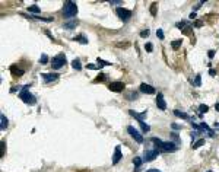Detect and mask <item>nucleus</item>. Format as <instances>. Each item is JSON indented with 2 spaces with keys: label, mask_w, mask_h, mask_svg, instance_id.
Masks as SVG:
<instances>
[{
  "label": "nucleus",
  "mask_w": 219,
  "mask_h": 172,
  "mask_svg": "<svg viewBox=\"0 0 219 172\" xmlns=\"http://www.w3.org/2000/svg\"><path fill=\"white\" fill-rule=\"evenodd\" d=\"M152 142L156 144V147H159V149L164 150V152H175L177 150V144L172 143V142H162V140L156 139V137H153Z\"/></svg>",
  "instance_id": "obj_1"
},
{
  "label": "nucleus",
  "mask_w": 219,
  "mask_h": 172,
  "mask_svg": "<svg viewBox=\"0 0 219 172\" xmlns=\"http://www.w3.org/2000/svg\"><path fill=\"white\" fill-rule=\"evenodd\" d=\"M78 13V4L73 3V2H66L64 3V7H63V15L64 18H73V16H76Z\"/></svg>",
  "instance_id": "obj_2"
},
{
  "label": "nucleus",
  "mask_w": 219,
  "mask_h": 172,
  "mask_svg": "<svg viewBox=\"0 0 219 172\" xmlns=\"http://www.w3.org/2000/svg\"><path fill=\"white\" fill-rule=\"evenodd\" d=\"M19 98L25 102V104H29V105H34V104H35V96H34V95H31V93H29V90H28V86H25V88L19 92Z\"/></svg>",
  "instance_id": "obj_3"
},
{
  "label": "nucleus",
  "mask_w": 219,
  "mask_h": 172,
  "mask_svg": "<svg viewBox=\"0 0 219 172\" xmlns=\"http://www.w3.org/2000/svg\"><path fill=\"white\" fill-rule=\"evenodd\" d=\"M51 64H53V69H61V67L66 64V56H64V54L56 56V57L51 60Z\"/></svg>",
  "instance_id": "obj_4"
},
{
  "label": "nucleus",
  "mask_w": 219,
  "mask_h": 172,
  "mask_svg": "<svg viewBox=\"0 0 219 172\" xmlns=\"http://www.w3.org/2000/svg\"><path fill=\"white\" fill-rule=\"evenodd\" d=\"M117 16H118L123 22H127L131 18V12L127 10V9H124V7H118V9H117Z\"/></svg>",
  "instance_id": "obj_5"
},
{
  "label": "nucleus",
  "mask_w": 219,
  "mask_h": 172,
  "mask_svg": "<svg viewBox=\"0 0 219 172\" xmlns=\"http://www.w3.org/2000/svg\"><path fill=\"white\" fill-rule=\"evenodd\" d=\"M158 155H159V152L156 149H153V150H145V153H143V160H145V162H150V160L156 159Z\"/></svg>",
  "instance_id": "obj_6"
},
{
  "label": "nucleus",
  "mask_w": 219,
  "mask_h": 172,
  "mask_svg": "<svg viewBox=\"0 0 219 172\" xmlns=\"http://www.w3.org/2000/svg\"><path fill=\"white\" fill-rule=\"evenodd\" d=\"M127 131H129V134H130V136H131V137H133V139L136 140L137 143H143V137H142V134H140V133H139V131H137L134 127H131V125H130V127H127Z\"/></svg>",
  "instance_id": "obj_7"
},
{
  "label": "nucleus",
  "mask_w": 219,
  "mask_h": 172,
  "mask_svg": "<svg viewBox=\"0 0 219 172\" xmlns=\"http://www.w3.org/2000/svg\"><path fill=\"white\" fill-rule=\"evenodd\" d=\"M177 28H178V29H181L184 34H187V35H188V34L191 32V25H190L188 22H186V21H181V22H178V23H177Z\"/></svg>",
  "instance_id": "obj_8"
},
{
  "label": "nucleus",
  "mask_w": 219,
  "mask_h": 172,
  "mask_svg": "<svg viewBox=\"0 0 219 172\" xmlns=\"http://www.w3.org/2000/svg\"><path fill=\"white\" fill-rule=\"evenodd\" d=\"M108 89L113 92H121L124 89V83L123 82H111L108 85Z\"/></svg>",
  "instance_id": "obj_9"
},
{
  "label": "nucleus",
  "mask_w": 219,
  "mask_h": 172,
  "mask_svg": "<svg viewBox=\"0 0 219 172\" xmlns=\"http://www.w3.org/2000/svg\"><path fill=\"white\" fill-rule=\"evenodd\" d=\"M140 90H142L143 93H148V95H153V93L156 92L153 86L146 85V83H142V85H140Z\"/></svg>",
  "instance_id": "obj_10"
},
{
  "label": "nucleus",
  "mask_w": 219,
  "mask_h": 172,
  "mask_svg": "<svg viewBox=\"0 0 219 172\" xmlns=\"http://www.w3.org/2000/svg\"><path fill=\"white\" fill-rule=\"evenodd\" d=\"M41 77L44 79V82H54V80H57V77H58V74L57 73H43L41 74Z\"/></svg>",
  "instance_id": "obj_11"
},
{
  "label": "nucleus",
  "mask_w": 219,
  "mask_h": 172,
  "mask_svg": "<svg viewBox=\"0 0 219 172\" xmlns=\"http://www.w3.org/2000/svg\"><path fill=\"white\" fill-rule=\"evenodd\" d=\"M129 114H130V115H131L133 118H136L137 121H139V123H143V118L146 117V111H143V112L137 114L136 111H133V109H130V111H129Z\"/></svg>",
  "instance_id": "obj_12"
},
{
  "label": "nucleus",
  "mask_w": 219,
  "mask_h": 172,
  "mask_svg": "<svg viewBox=\"0 0 219 172\" xmlns=\"http://www.w3.org/2000/svg\"><path fill=\"white\" fill-rule=\"evenodd\" d=\"M156 107L159 109H166V104H165V101H164V96H162V93H158V96H156Z\"/></svg>",
  "instance_id": "obj_13"
},
{
  "label": "nucleus",
  "mask_w": 219,
  "mask_h": 172,
  "mask_svg": "<svg viewBox=\"0 0 219 172\" xmlns=\"http://www.w3.org/2000/svg\"><path fill=\"white\" fill-rule=\"evenodd\" d=\"M123 156H121V150H120V146H117L115 147V150H114V156H113V165H117V163L120 162V159H121Z\"/></svg>",
  "instance_id": "obj_14"
},
{
  "label": "nucleus",
  "mask_w": 219,
  "mask_h": 172,
  "mask_svg": "<svg viewBox=\"0 0 219 172\" xmlns=\"http://www.w3.org/2000/svg\"><path fill=\"white\" fill-rule=\"evenodd\" d=\"M78 23H79V22H78L76 19H73V21H70V22H66V23H64V28H66V29H73V28L78 26Z\"/></svg>",
  "instance_id": "obj_15"
},
{
  "label": "nucleus",
  "mask_w": 219,
  "mask_h": 172,
  "mask_svg": "<svg viewBox=\"0 0 219 172\" xmlns=\"http://www.w3.org/2000/svg\"><path fill=\"white\" fill-rule=\"evenodd\" d=\"M0 123H2V124H0V128H2V130H6V128H7V118H6L4 114L0 115Z\"/></svg>",
  "instance_id": "obj_16"
},
{
  "label": "nucleus",
  "mask_w": 219,
  "mask_h": 172,
  "mask_svg": "<svg viewBox=\"0 0 219 172\" xmlns=\"http://www.w3.org/2000/svg\"><path fill=\"white\" fill-rule=\"evenodd\" d=\"M174 114H175V117H178V118L188 120V115H187L186 112H183V111H180V109H175V111H174Z\"/></svg>",
  "instance_id": "obj_17"
},
{
  "label": "nucleus",
  "mask_w": 219,
  "mask_h": 172,
  "mask_svg": "<svg viewBox=\"0 0 219 172\" xmlns=\"http://www.w3.org/2000/svg\"><path fill=\"white\" fill-rule=\"evenodd\" d=\"M72 67H73V69H76V70H80V69H82V66H80V60H79V58H74L73 61H72Z\"/></svg>",
  "instance_id": "obj_18"
},
{
  "label": "nucleus",
  "mask_w": 219,
  "mask_h": 172,
  "mask_svg": "<svg viewBox=\"0 0 219 172\" xmlns=\"http://www.w3.org/2000/svg\"><path fill=\"white\" fill-rule=\"evenodd\" d=\"M142 162H143V159H142V158H139V156H136V158L133 159V163H134V166H136V169H139V168H140Z\"/></svg>",
  "instance_id": "obj_19"
},
{
  "label": "nucleus",
  "mask_w": 219,
  "mask_h": 172,
  "mask_svg": "<svg viewBox=\"0 0 219 172\" xmlns=\"http://www.w3.org/2000/svg\"><path fill=\"white\" fill-rule=\"evenodd\" d=\"M28 10H29L31 13H39V12H41V9H39V7H38L37 4H32V6H29V7H28Z\"/></svg>",
  "instance_id": "obj_20"
},
{
  "label": "nucleus",
  "mask_w": 219,
  "mask_h": 172,
  "mask_svg": "<svg viewBox=\"0 0 219 172\" xmlns=\"http://www.w3.org/2000/svg\"><path fill=\"white\" fill-rule=\"evenodd\" d=\"M181 42H183L181 39H175V41H172V42H171V47H172L174 50H178V48L181 47Z\"/></svg>",
  "instance_id": "obj_21"
},
{
  "label": "nucleus",
  "mask_w": 219,
  "mask_h": 172,
  "mask_svg": "<svg viewBox=\"0 0 219 172\" xmlns=\"http://www.w3.org/2000/svg\"><path fill=\"white\" fill-rule=\"evenodd\" d=\"M205 144V140L203 139H200V140H196L194 143H193V149H199L200 146H203Z\"/></svg>",
  "instance_id": "obj_22"
},
{
  "label": "nucleus",
  "mask_w": 219,
  "mask_h": 172,
  "mask_svg": "<svg viewBox=\"0 0 219 172\" xmlns=\"http://www.w3.org/2000/svg\"><path fill=\"white\" fill-rule=\"evenodd\" d=\"M191 83L194 85V86H200V83H201V76L197 74V76L194 77V80H191Z\"/></svg>",
  "instance_id": "obj_23"
},
{
  "label": "nucleus",
  "mask_w": 219,
  "mask_h": 172,
  "mask_svg": "<svg viewBox=\"0 0 219 172\" xmlns=\"http://www.w3.org/2000/svg\"><path fill=\"white\" fill-rule=\"evenodd\" d=\"M74 41H80V44H88V39L83 37V35H78L74 37Z\"/></svg>",
  "instance_id": "obj_24"
},
{
  "label": "nucleus",
  "mask_w": 219,
  "mask_h": 172,
  "mask_svg": "<svg viewBox=\"0 0 219 172\" xmlns=\"http://www.w3.org/2000/svg\"><path fill=\"white\" fill-rule=\"evenodd\" d=\"M10 70H12V73H13V74H19V76H21V74H23V70H22V69H16V67H12Z\"/></svg>",
  "instance_id": "obj_25"
},
{
  "label": "nucleus",
  "mask_w": 219,
  "mask_h": 172,
  "mask_svg": "<svg viewBox=\"0 0 219 172\" xmlns=\"http://www.w3.org/2000/svg\"><path fill=\"white\" fill-rule=\"evenodd\" d=\"M199 111H200V114L207 112V111H209V107H207V105H205V104H201V105L199 107Z\"/></svg>",
  "instance_id": "obj_26"
},
{
  "label": "nucleus",
  "mask_w": 219,
  "mask_h": 172,
  "mask_svg": "<svg viewBox=\"0 0 219 172\" xmlns=\"http://www.w3.org/2000/svg\"><path fill=\"white\" fill-rule=\"evenodd\" d=\"M140 127H142V130L145 131V133H148V131L150 130V127H149V125H148V124H146L145 121H143V123H140Z\"/></svg>",
  "instance_id": "obj_27"
},
{
  "label": "nucleus",
  "mask_w": 219,
  "mask_h": 172,
  "mask_svg": "<svg viewBox=\"0 0 219 172\" xmlns=\"http://www.w3.org/2000/svg\"><path fill=\"white\" fill-rule=\"evenodd\" d=\"M96 61H98V64H101V67H104V66H111L108 61H104V60H102V58H99V57H98Z\"/></svg>",
  "instance_id": "obj_28"
},
{
  "label": "nucleus",
  "mask_w": 219,
  "mask_h": 172,
  "mask_svg": "<svg viewBox=\"0 0 219 172\" xmlns=\"http://www.w3.org/2000/svg\"><path fill=\"white\" fill-rule=\"evenodd\" d=\"M86 67L91 69V70H99V69H101V66H95V64H92V63H89Z\"/></svg>",
  "instance_id": "obj_29"
},
{
  "label": "nucleus",
  "mask_w": 219,
  "mask_h": 172,
  "mask_svg": "<svg viewBox=\"0 0 219 172\" xmlns=\"http://www.w3.org/2000/svg\"><path fill=\"white\" fill-rule=\"evenodd\" d=\"M150 13H152V16H156V3H152V6H150Z\"/></svg>",
  "instance_id": "obj_30"
},
{
  "label": "nucleus",
  "mask_w": 219,
  "mask_h": 172,
  "mask_svg": "<svg viewBox=\"0 0 219 172\" xmlns=\"http://www.w3.org/2000/svg\"><path fill=\"white\" fill-rule=\"evenodd\" d=\"M149 34H150L149 29H143V31L140 32V37H142V38H146V37H149Z\"/></svg>",
  "instance_id": "obj_31"
},
{
  "label": "nucleus",
  "mask_w": 219,
  "mask_h": 172,
  "mask_svg": "<svg viewBox=\"0 0 219 172\" xmlns=\"http://www.w3.org/2000/svg\"><path fill=\"white\" fill-rule=\"evenodd\" d=\"M48 61V57L45 56V54H43V56H41V58H39V63H43V64H45Z\"/></svg>",
  "instance_id": "obj_32"
},
{
  "label": "nucleus",
  "mask_w": 219,
  "mask_h": 172,
  "mask_svg": "<svg viewBox=\"0 0 219 172\" xmlns=\"http://www.w3.org/2000/svg\"><path fill=\"white\" fill-rule=\"evenodd\" d=\"M156 37H158L159 39H164V32H162V29H158V31H156Z\"/></svg>",
  "instance_id": "obj_33"
},
{
  "label": "nucleus",
  "mask_w": 219,
  "mask_h": 172,
  "mask_svg": "<svg viewBox=\"0 0 219 172\" xmlns=\"http://www.w3.org/2000/svg\"><path fill=\"white\" fill-rule=\"evenodd\" d=\"M197 136H199V133H197V131H194V133H191V142H194V140L197 139Z\"/></svg>",
  "instance_id": "obj_34"
},
{
  "label": "nucleus",
  "mask_w": 219,
  "mask_h": 172,
  "mask_svg": "<svg viewBox=\"0 0 219 172\" xmlns=\"http://www.w3.org/2000/svg\"><path fill=\"white\" fill-rule=\"evenodd\" d=\"M145 48H146V51H152L153 47H152V44H150V42H148V44L145 45Z\"/></svg>",
  "instance_id": "obj_35"
},
{
  "label": "nucleus",
  "mask_w": 219,
  "mask_h": 172,
  "mask_svg": "<svg viewBox=\"0 0 219 172\" xmlns=\"http://www.w3.org/2000/svg\"><path fill=\"white\" fill-rule=\"evenodd\" d=\"M207 56H209V58H213V57H215V51H213V50H210L209 53H207Z\"/></svg>",
  "instance_id": "obj_36"
},
{
  "label": "nucleus",
  "mask_w": 219,
  "mask_h": 172,
  "mask_svg": "<svg viewBox=\"0 0 219 172\" xmlns=\"http://www.w3.org/2000/svg\"><path fill=\"white\" fill-rule=\"evenodd\" d=\"M111 4H114V6H120L121 4V2H118V0H113V2H110Z\"/></svg>",
  "instance_id": "obj_37"
},
{
  "label": "nucleus",
  "mask_w": 219,
  "mask_h": 172,
  "mask_svg": "<svg viewBox=\"0 0 219 172\" xmlns=\"http://www.w3.org/2000/svg\"><path fill=\"white\" fill-rule=\"evenodd\" d=\"M172 128H174V130H180V128H181V127H180L178 124H172Z\"/></svg>",
  "instance_id": "obj_38"
},
{
  "label": "nucleus",
  "mask_w": 219,
  "mask_h": 172,
  "mask_svg": "<svg viewBox=\"0 0 219 172\" xmlns=\"http://www.w3.org/2000/svg\"><path fill=\"white\" fill-rule=\"evenodd\" d=\"M209 74H210V76H215V74H216V72L212 69V70H209Z\"/></svg>",
  "instance_id": "obj_39"
},
{
  "label": "nucleus",
  "mask_w": 219,
  "mask_h": 172,
  "mask_svg": "<svg viewBox=\"0 0 219 172\" xmlns=\"http://www.w3.org/2000/svg\"><path fill=\"white\" fill-rule=\"evenodd\" d=\"M190 19H196V13H194V12H191V15H190Z\"/></svg>",
  "instance_id": "obj_40"
},
{
  "label": "nucleus",
  "mask_w": 219,
  "mask_h": 172,
  "mask_svg": "<svg viewBox=\"0 0 219 172\" xmlns=\"http://www.w3.org/2000/svg\"><path fill=\"white\" fill-rule=\"evenodd\" d=\"M146 172H161V171H158V169H149V171H146Z\"/></svg>",
  "instance_id": "obj_41"
},
{
  "label": "nucleus",
  "mask_w": 219,
  "mask_h": 172,
  "mask_svg": "<svg viewBox=\"0 0 219 172\" xmlns=\"http://www.w3.org/2000/svg\"><path fill=\"white\" fill-rule=\"evenodd\" d=\"M215 108H216V109H219V104H216V105H215Z\"/></svg>",
  "instance_id": "obj_42"
},
{
  "label": "nucleus",
  "mask_w": 219,
  "mask_h": 172,
  "mask_svg": "<svg viewBox=\"0 0 219 172\" xmlns=\"http://www.w3.org/2000/svg\"><path fill=\"white\" fill-rule=\"evenodd\" d=\"M215 127H216V128H219V123H218V124H215Z\"/></svg>",
  "instance_id": "obj_43"
},
{
  "label": "nucleus",
  "mask_w": 219,
  "mask_h": 172,
  "mask_svg": "<svg viewBox=\"0 0 219 172\" xmlns=\"http://www.w3.org/2000/svg\"><path fill=\"white\" fill-rule=\"evenodd\" d=\"M207 172H212V171H207Z\"/></svg>",
  "instance_id": "obj_44"
}]
</instances>
